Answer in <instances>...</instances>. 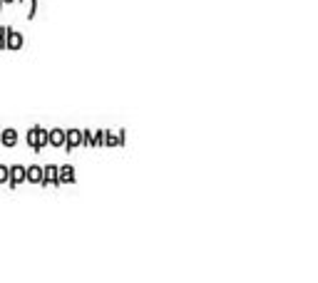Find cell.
I'll return each mask as SVG.
<instances>
[{
  "instance_id": "6da1fadb",
  "label": "cell",
  "mask_w": 318,
  "mask_h": 283,
  "mask_svg": "<svg viewBox=\"0 0 318 283\" xmlns=\"http://www.w3.org/2000/svg\"><path fill=\"white\" fill-rule=\"evenodd\" d=\"M23 181H28V167L13 164V167H10V186H18V184H23Z\"/></svg>"
},
{
  "instance_id": "7a4b0ae2",
  "label": "cell",
  "mask_w": 318,
  "mask_h": 283,
  "mask_svg": "<svg viewBox=\"0 0 318 283\" xmlns=\"http://www.w3.org/2000/svg\"><path fill=\"white\" fill-rule=\"evenodd\" d=\"M48 184H60V167L55 164H48V167H42V186H48Z\"/></svg>"
},
{
  "instance_id": "3957f363",
  "label": "cell",
  "mask_w": 318,
  "mask_h": 283,
  "mask_svg": "<svg viewBox=\"0 0 318 283\" xmlns=\"http://www.w3.org/2000/svg\"><path fill=\"white\" fill-rule=\"evenodd\" d=\"M0 144L3 147H15L18 144V132L13 129V127H5V129H0Z\"/></svg>"
},
{
  "instance_id": "277c9868",
  "label": "cell",
  "mask_w": 318,
  "mask_h": 283,
  "mask_svg": "<svg viewBox=\"0 0 318 283\" xmlns=\"http://www.w3.org/2000/svg\"><path fill=\"white\" fill-rule=\"evenodd\" d=\"M77 147H82V129H67V144H65V149L70 152V149H77Z\"/></svg>"
},
{
  "instance_id": "5b68a950",
  "label": "cell",
  "mask_w": 318,
  "mask_h": 283,
  "mask_svg": "<svg viewBox=\"0 0 318 283\" xmlns=\"http://www.w3.org/2000/svg\"><path fill=\"white\" fill-rule=\"evenodd\" d=\"M67 144V132L65 129H50V147H65Z\"/></svg>"
},
{
  "instance_id": "8992f818",
  "label": "cell",
  "mask_w": 318,
  "mask_h": 283,
  "mask_svg": "<svg viewBox=\"0 0 318 283\" xmlns=\"http://www.w3.org/2000/svg\"><path fill=\"white\" fill-rule=\"evenodd\" d=\"M75 181V167L72 164H62L60 167V184H72Z\"/></svg>"
},
{
  "instance_id": "52a82bcc",
  "label": "cell",
  "mask_w": 318,
  "mask_h": 283,
  "mask_svg": "<svg viewBox=\"0 0 318 283\" xmlns=\"http://www.w3.org/2000/svg\"><path fill=\"white\" fill-rule=\"evenodd\" d=\"M20 48H23V35L15 32V30H10V35H8V50H20Z\"/></svg>"
},
{
  "instance_id": "ba28073f",
  "label": "cell",
  "mask_w": 318,
  "mask_h": 283,
  "mask_svg": "<svg viewBox=\"0 0 318 283\" xmlns=\"http://www.w3.org/2000/svg\"><path fill=\"white\" fill-rule=\"evenodd\" d=\"M28 181H32V184H42V167L30 164L28 167Z\"/></svg>"
},
{
  "instance_id": "9c48e42d",
  "label": "cell",
  "mask_w": 318,
  "mask_h": 283,
  "mask_svg": "<svg viewBox=\"0 0 318 283\" xmlns=\"http://www.w3.org/2000/svg\"><path fill=\"white\" fill-rule=\"evenodd\" d=\"M37 142H40V127L35 124V127H30L28 129V144L35 149V152H37Z\"/></svg>"
},
{
  "instance_id": "30bf717a",
  "label": "cell",
  "mask_w": 318,
  "mask_h": 283,
  "mask_svg": "<svg viewBox=\"0 0 318 283\" xmlns=\"http://www.w3.org/2000/svg\"><path fill=\"white\" fill-rule=\"evenodd\" d=\"M0 184H10V167L0 164Z\"/></svg>"
},
{
  "instance_id": "8fae6325",
  "label": "cell",
  "mask_w": 318,
  "mask_h": 283,
  "mask_svg": "<svg viewBox=\"0 0 318 283\" xmlns=\"http://www.w3.org/2000/svg\"><path fill=\"white\" fill-rule=\"evenodd\" d=\"M105 129H100V132H95V147H105Z\"/></svg>"
},
{
  "instance_id": "7c38bea8",
  "label": "cell",
  "mask_w": 318,
  "mask_h": 283,
  "mask_svg": "<svg viewBox=\"0 0 318 283\" xmlns=\"http://www.w3.org/2000/svg\"><path fill=\"white\" fill-rule=\"evenodd\" d=\"M82 144L85 147H95V134L92 132H82Z\"/></svg>"
},
{
  "instance_id": "4fadbf2b",
  "label": "cell",
  "mask_w": 318,
  "mask_h": 283,
  "mask_svg": "<svg viewBox=\"0 0 318 283\" xmlns=\"http://www.w3.org/2000/svg\"><path fill=\"white\" fill-rule=\"evenodd\" d=\"M3 5H5V3H3V0H0V10H3Z\"/></svg>"
},
{
  "instance_id": "5bb4252c",
  "label": "cell",
  "mask_w": 318,
  "mask_h": 283,
  "mask_svg": "<svg viewBox=\"0 0 318 283\" xmlns=\"http://www.w3.org/2000/svg\"><path fill=\"white\" fill-rule=\"evenodd\" d=\"M3 3H13V0H3Z\"/></svg>"
}]
</instances>
